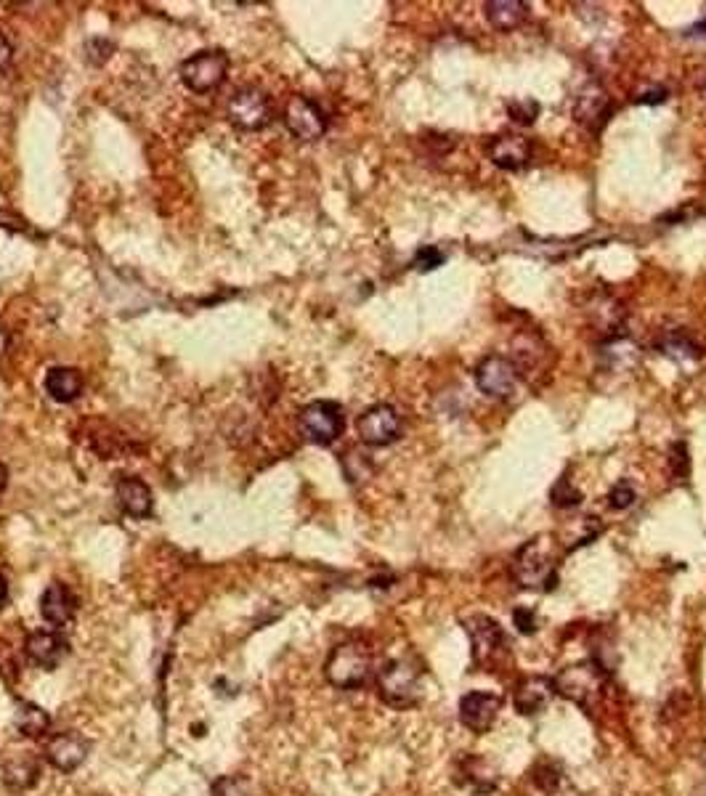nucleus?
Here are the masks:
<instances>
[{
	"label": "nucleus",
	"instance_id": "a878e982",
	"mask_svg": "<svg viewBox=\"0 0 706 796\" xmlns=\"http://www.w3.org/2000/svg\"><path fill=\"white\" fill-rule=\"evenodd\" d=\"M553 505L561 507V510H571V507H579L582 505V491L576 489L574 483H571V478L568 475H563V478H558V483L553 486Z\"/></svg>",
	"mask_w": 706,
	"mask_h": 796
},
{
	"label": "nucleus",
	"instance_id": "cd10ccee",
	"mask_svg": "<svg viewBox=\"0 0 706 796\" xmlns=\"http://www.w3.org/2000/svg\"><path fill=\"white\" fill-rule=\"evenodd\" d=\"M213 796H250V781L245 775H223L213 783Z\"/></svg>",
	"mask_w": 706,
	"mask_h": 796
},
{
	"label": "nucleus",
	"instance_id": "20e7f679",
	"mask_svg": "<svg viewBox=\"0 0 706 796\" xmlns=\"http://www.w3.org/2000/svg\"><path fill=\"white\" fill-rule=\"evenodd\" d=\"M465 629L470 635V656L473 664L484 672H497L499 666L510 659V643H507L505 629L499 627V621L489 616H473L465 621Z\"/></svg>",
	"mask_w": 706,
	"mask_h": 796
},
{
	"label": "nucleus",
	"instance_id": "b1692460",
	"mask_svg": "<svg viewBox=\"0 0 706 796\" xmlns=\"http://www.w3.org/2000/svg\"><path fill=\"white\" fill-rule=\"evenodd\" d=\"M659 351L664 353V356H669L672 361H677V364H688V361H699L701 356H704V351H701V345L693 340L688 332L683 330H675V332H667V335L661 337L659 340Z\"/></svg>",
	"mask_w": 706,
	"mask_h": 796
},
{
	"label": "nucleus",
	"instance_id": "72a5a7b5",
	"mask_svg": "<svg viewBox=\"0 0 706 796\" xmlns=\"http://www.w3.org/2000/svg\"><path fill=\"white\" fill-rule=\"evenodd\" d=\"M513 621L521 635H531V632H537V616H534V611H531V608H523V605L521 608H515Z\"/></svg>",
	"mask_w": 706,
	"mask_h": 796
},
{
	"label": "nucleus",
	"instance_id": "dca6fc26",
	"mask_svg": "<svg viewBox=\"0 0 706 796\" xmlns=\"http://www.w3.org/2000/svg\"><path fill=\"white\" fill-rule=\"evenodd\" d=\"M40 757L35 751H8L3 759V783L14 791H27L40 781Z\"/></svg>",
	"mask_w": 706,
	"mask_h": 796
},
{
	"label": "nucleus",
	"instance_id": "a211bd4d",
	"mask_svg": "<svg viewBox=\"0 0 706 796\" xmlns=\"http://www.w3.org/2000/svg\"><path fill=\"white\" fill-rule=\"evenodd\" d=\"M454 773H457V783L470 789L473 794L486 796L497 789V770L489 767V762L473 754H465L454 762Z\"/></svg>",
	"mask_w": 706,
	"mask_h": 796
},
{
	"label": "nucleus",
	"instance_id": "7c9ffc66",
	"mask_svg": "<svg viewBox=\"0 0 706 796\" xmlns=\"http://www.w3.org/2000/svg\"><path fill=\"white\" fill-rule=\"evenodd\" d=\"M507 115H510V120H513V123L531 125L539 115V104L534 99L510 101V104H507Z\"/></svg>",
	"mask_w": 706,
	"mask_h": 796
},
{
	"label": "nucleus",
	"instance_id": "f8f14e48",
	"mask_svg": "<svg viewBox=\"0 0 706 796\" xmlns=\"http://www.w3.org/2000/svg\"><path fill=\"white\" fill-rule=\"evenodd\" d=\"M614 112V101L600 83H587L574 101V120L584 131L600 133Z\"/></svg>",
	"mask_w": 706,
	"mask_h": 796
},
{
	"label": "nucleus",
	"instance_id": "f704fd0d",
	"mask_svg": "<svg viewBox=\"0 0 706 796\" xmlns=\"http://www.w3.org/2000/svg\"><path fill=\"white\" fill-rule=\"evenodd\" d=\"M669 99V91L664 88V85H653V88H648V91H643L640 96H637V101L640 104H664V101Z\"/></svg>",
	"mask_w": 706,
	"mask_h": 796
},
{
	"label": "nucleus",
	"instance_id": "9b49d317",
	"mask_svg": "<svg viewBox=\"0 0 706 796\" xmlns=\"http://www.w3.org/2000/svg\"><path fill=\"white\" fill-rule=\"evenodd\" d=\"M518 375H521V369H518L513 359L486 356L476 367V385L484 396L507 398L513 396L515 388H518Z\"/></svg>",
	"mask_w": 706,
	"mask_h": 796
},
{
	"label": "nucleus",
	"instance_id": "c9c22d12",
	"mask_svg": "<svg viewBox=\"0 0 706 796\" xmlns=\"http://www.w3.org/2000/svg\"><path fill=\"white\" fill-rule=\"evenodd\" d=\"M11 62H14V46H11L6 35L0 32V75L11 67Z\"/></svg>",
	"mask_w": 706,
	"mask_h": 796
},
{
	"label": "nucleus",
	"instance_id": "58836bf2",
	"mask_svg": "<svg viewBox=\"0 0 706 796\" xmlns=\"http://www.w3.org/2000/svg\"><path fill=\"white\" fill-rule=\"evenodd\" d=\"M6 600H8V584H6V576L0 574V608L6 605Z\"/></svg>",
	"mask_w": 706,
	"mask_h": 796
},
{
	"label": "nucleus",
	"instance_id": "ea45409f",
	"mask_svg": "<svg viewBox=\"0 0 706 796\" xmlns=\"http://www.w3.org/2000/svg\"><path fill=\"white\" fill-rule=\"evenodd\" d=\"M6 348H8V330L6 327H0V356L6 353Z\"/></svg>",
	"mask_w": 706,
	"mask_h": 796
},
{
	"label": "nucleus",
	"instance_id": "473e14b6",
	"mask_svg": "<svg viewBox=\"0 0 706 796\" xmlns=\"http://www.w3.org/2000/svg\"><path fill=\"white\" fill-rule=\"evenodd\" d=\"M444 261H446V255L441 253L436 245L420 247L415 255V266L420 268V271H433V268L444 266Z\"/></svg>",
	"mask_w": 706,
	"mask_h": 796
},
{
	"label": "nucleus",
	"instance_id": "aec40b11",
	"mask_svg": "<svg viewBox=\"0 0 706 796\" xmlns=\"http://www.w3.org/2000/svg\"><path fill=\"white\" fill-rule=\"evenodd\" d=\"M77 611V597L72 595V590L62 582H51L46 587V592L40 595V616L54 624V627H64L70 624L72 616Z\"/></svg>",
	"mask_w": 706,
	"mask_h": 796
},
{
	"label": "nucleus",
	"instance_id": "393cba45",
	"mask_svg": "<svg viewBox=\"0 0 706 796\" xmlns=\"http://www.w3.org/2000/svg\"><path fill=\"white\" fill-rule=\"evenodd\" d=\"M16 730L24 738H46L48 730H51V717H48L43 706L24 701V704H19V712H16Z\"/></svg>",
	"mask_w": 706,
	"mask_h": 796
},
{
	"label": "nucleus",
	"instance_id": "4468645a",
	"mask_svg": "<svg viewBox=\"0 0 706 796\" xmlns=\"http://www.w3.org/2000/svg\"><path fill=\"white\" fill-rule=\"evenodd\" d=\"M502 709V698L497 693H484V690H473L460 701V722L470 733L484 735L489 733Z\"/></svg>",
	"mask_w": 706,
	"mask_h": 796
},
{
	"label": "nucleus",
	"instance_id": "5701e85b",
	"mask_svg": "<svg viewBox=\"0 0 706 796\" xmlns=\"http://www.w3.org/2000/svg\"><path fill=\"white\" fill-rule=\"evenodd\" d=\"M484 8L489 24L502 32L521 27L526 22V16H529V6L523 0H494V3H486Z\"/></svg>",
	"mask_w": 706,
	"mask_h": 796
},
{
	"label": "nucleus",
	"instance_id": "4c0bfd02",
	"mask_svg": "<svg viewBox=\"0 0 706 796\" xmlns=\"http://www.w3.org/2000/svg\"><path fill=\"white\" fill-rule=\"evenodd\" d=\"M6 489H8V467L0 462V497L6 494Z\"/></svg>",
	"mask_w": 706,
	"mask_h": 796
},
{
	"label": "nucleus",
	"instance_id": "39448f33",
	"mask_svg": "<svg viewBox=\"0 0 706 796\" xmlns=\"http://www.w3.org/2000/svg\"><path fill=\"white\" fill-rule=\"evenodd\" d=\"M608 682V672L598 661H582V664L566 666L558 677H553L555 693L568 701H574L582 709H592L595 701L603 696Z\"/></svg>",
	"mask_w": 706,
	"mask_h": 796
},
{
	"label": "nucleus",
	"instance_id": "f03ea898",
	"mask_svg": "<svg viewBox=\"0 0 706 796\" xmlns=\"http://www.w3.org/2000/svg\"><path fill=\"white\" fill-rule=\"evenodd\" d=\"M377 693L393 709H409L423 696V666L415 659H393L377 672Z\"/></svg>",
	"mask_w": 706,
	"mask_h": 796
},
{
	"label": "nucleus",
	"instance_id": "2f4dec72",
	"mask_svg": "<svg viewBox=\"0 0 706 796\" xmlns=\"http://www.w3.org/2000/svg\"><path fill=\"white\" fill-rule=\"evenodd\" d=\"M534 783H537L539 789L545 791H555L558 786H561V767L555 765V762H539L537 767H534Z\"/></svg>",
	"mask_w": 706,
	"mask_h": 796
},
{
	"label": "nucleus",
	"instance_id": "bb28decb",
	"mask_svg": "<svg viewBox=\"0 0 706 796\" xmlns=\"http://www.w3.org/2000/svg\"><path fill=\"white\" fill-rule=\"evenodd\" d=\"M343 470H346V478L351 483L367 481L369 475H372V462H369V454H361V452L343 454Z\"/></svg>",
	"mask_w": 706,
	"mask_h": 796
},
{
	"label": "nucleus",
	"instance_id": "412c9836",
	"mask_svg": "<svg viewBox=\"0 0 706 796\" xmlns=\"http://www.w3.org/2000/svg\"><path fill=\"white\" fill-rule=\"evenodd\" d=\"M117 502H120L125 513L131 515V518H139V521L152 515V489L141 478H133V475L117 483Z\"/></svg>",
	"mask_w": 706,
	"mask_h": 796
},
{
	"label": "nucleus",
	"instance_id": "1a4fd4ad",
	"mask_svg": "<svg viewBox=\"0 0 706 796\" xmlns=\"http://www.w3.org/2000/svg\"><path fill=\"white\" fill-rule=\"evenodd\" d=\"M229 120L239 131H261L271 123L269 96L255 85L239 88L229 101Z\"/></svg>",
	"mask_w": 706,
	"mask_h": 796
},
{
	"label": "nucleus",
	"instance_id": "4be33fe9",
	"mask_svg": "<svg viewBox=\"0 0 706 796\" xmlns=\"http://www.w3.org/2000/svg\"><path fill=\"white\" fill-rule=\"evenodd\" d=\"M46 393L59 404H72L83 396V375L75 367H54L46 375Z\"/></svg>",
	"mask_w": 706,
	"mask_h": 796
},
{
	"label": "nucleus",
	"instance_id": "6ab92c4d",
	"mask_svg": "<svg viewBox=\"0 0 706 796\" xmlns=\"http://www.w3.org/2000/svg\"><path fill=\"white\" fill-rule=\"evenodd\" d=\"M555 696V685L550 677H523L513 690L515 712L539 714Z\"/></svg>",
	"mask_w": 706,
	"mask_h": 796
},
{
	"label": "nucleus",
	"instance_id": "7ed1b4c3",
	"mask_svg": "<svg viewBox=\"0 0 706 796\" xmlns=\"http://www.w3.org/2000/svg\"><path fill=\"white\" fill-rule=\"evenodd\" d=\"M324 674L332 688L359 690L372 677V653L359 640H348L332 648L330 659L324 664Z\"/></svg>",
	"mask_w": 706,
	"mask_h": 796
},
{
	"label": "nucleus",
	"instance_id": "f257e3e1",
	"mask_svg": "<svg viewBox=\"0 0 706 796\" xmlns=\"http://www.w3.org/2000/svg\"><path fill=\"white\" fill-rule=\"evenodd\" d=\"M515 582L523 590L550 592L558 584V544L550 534H539L523 544L513 563Z\"/></svg>",
	"mask_w": 706,
	"mask_h": 796
},
{
	"label": "nucleus",
	"instance_id": "6e6552de",
	"mask_svg": "<svg viewBox=\"0 0 706 796\" xmlns=\"http://www.w3.org/2000/svg\"><path fill=\"white\" fill-rule=\"evenodd\" d=\"M284 125L298 141H319L330 128V117L308 96H292L284 107Z\"/></svg>",
	"mask_w": 706,
	"mask_h": 796
},
{
	"label": "nucleus",
	"instance_id": "423d86ee",
	"mask_svg": "<svg viewBox=\"0 0 706 796\" xmlns=\"http://www.w3.org/2000/svg\"><path fill=\"white\" fill-rule=\"evenodd\" d=\"M298 425L306 441L316 446H330L343 436L346 414H343V406L335 401H311L300 409Z\"/></svg>",
	"mask_w": 706,
	"mask_h": 796
},
{
	"label": "nucleus",
	"instance_id": "2eb2a0df",
	"mask_svg": "<svg viewBox=\"0 0 706 796\" xmlns=\"http://www.w3.org/2000/svg\"><path fill=\"white\" fill-rule=\"evenodd\" d=\"M24 653L35 666L46 669V672H54L56 666L67 659L70 643L62 635H56V632H32L27 637V643H24Z\"/></svg>",
	"mask_w": 706,
	"mask_h": 796
},
{
	"label": "nucleus",
	"instance_id": "9d476101",
	"mask_svg": "<svg viewBox=\"0 0 706 796\" xmlns=\"http://www.w3.org/2000/svg\"><path fill=\"white\" fill-rule=\"evenodd\" d=\"M356 433L367 446H388L401 438V414L391 404L369 406L356 422Z\"/></svg>",
	"mask_w": 706,
	"mask_h": 796
},
{
	"label": "nucleus",
	"instance_id": "f3484780",
	"mask_svg": "<svg viewBox=\"0 0 706 796\" xmlns=\"http://www.w3.org/2000/svg\"><path fill=\"white\" fill-rule=\"evenodd\" d=\"M489 160H492L499 170L521 173L523 168H529L531 162L529 138L518 136V133H505V136H499L497 141L489 146Z\"/></svg>",
	"mask_w": 706,
	"mask_h": 796
},
{
	"label": "nucleus",
	"instance_id": "e433bc0d",
	"mask_svg": "<svg viewBox=\"0 0 706 796\" xmlns=\"http://www.w3.org/2000/svg\"><path fill=\"white\" fill-rule=\"evenodd\" d=\"M685 38H693V40H706V14L701 22H696L691 27V30L685 32Z\"/></svg>",
	"mask_w": 706,
	"mask_h": 796
},
{
	"label": "nucleus",
	"instance_id": "c756f323",
	"mask_svg": "<svg viewBox=\"0 0 706 796\" xmlns=\"http://www.w3.org/2000/svg\"><path fill=\"white\" fill-rule=\"evenodd\" d=\"M637 491L632 486V481H619L614 489L608 491V507L611 510H630L635 505Z\"/></svg>",
	"mask_w": 706,
	"mask_h": 796
},
{
	"label": "nucleus",
	"instance_id": "ddd939ff",
	"mask_svg": "<svg viewBox=\"0 0 706 796\" xmlns=\"http://www.w3.org/2000/svg\"><path fill=\"white\" fill-rule=\"evenodd\" d=\"M88 751H91V743L75 730H67V733H56L48 738L43 757L59 773H75L77 767L88 759Z\"/></svg>",
	"mask_w": 706,
	"mask_h": 796
},
{
	"label": "nucleus",
	"instance_id": "c85d7f7f",
	"mask_svg": "<svg viewBox=\"0 0 706 796\" xmlns=\"http://www.w3.org/2000/svg\"><path fill=\"white\" fill-rule=\"evenodd\" d=\"M669 470H672L675 481H685L688 473H691V460H688V446H685V441H675L672 449H669Z\"/></svg>",
	"mask_w": 706,
	"mask_h": 796
},
{
	"label": "nucleus",
	"instance_id": "0eeeda50",
	"mask_svg": "<svg viewBox=\"0 0 706 796\" xmlns=\"http://www.w3.org/2000/svg\"><path fill=\"white\" fill-rule=\"evenodd\" d=\"M229 75V56L213 48V51H197L181 64V80L189 91L210 93Z\"/></svg>",
	"mask_w": 706,
	"mask_h": 796
}]
</instances>
